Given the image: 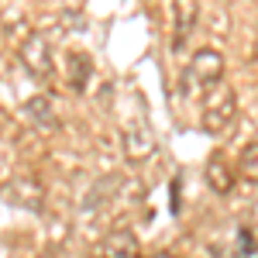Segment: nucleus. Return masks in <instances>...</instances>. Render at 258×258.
Here are the masks:
<instances>
[{"instance_id": "obj_1", "label": "nucleus", "mask_w": 258, "mask_h": 258, "mask_svg": "<svg viewBox=\"0 0 258 258\" xmlns=\"http://www.w3.org/2000/svg\"><path fill=\"white\" fill-rule=\"evenodd\" d=\"M234 114H238V97H234L231 86H214V90H207L203 117H200L203 131H210V135L227 131V127L234 124Z\"/></svg>"}, {"instance_id": "obj_2", "label": "nucleus", "mask_w": 258, "mask_h": 258, "mask_svg": "<svg viewBox=\"0 0 258 258\" xmlns=\"http://www.w3.org/2000/svg\"><path fill=\"white\" fill-rule=\"evenodd\" d=\"M220 76H224V55L217 48H200L197 55L186 66V86L189 90H214L220 86Z\"/></svg>"}, {"instance_id": "obj_3", "label": "nucleus", "mask_w": 258, "mask_h": 258, "mask_svg": "<svg viewBox=\"0 0 258 258\" xmlns=\"http://www.w3.org/2000/svg\"><path fill=\"white\" fill-rule=\"evenodd\" d=\"M18 55H21V66L31 76H38V80L52 76V48H48V38L45 35H31V38L21 45Z\"/></svg>"}, {"instance_id": "obj_4", "label": "nucleus", "mask_w": 258, "mask_h": 258, "mask_svg": "<svg viewBox=\"0 0 258 258\" xmlns=\"http://www.w3.org/2000/svg\"><path fill=\"white\" fill-rule=\"evenodd\" d=\"M120 148H124V155L131 162H145L152 152H155V135H152V127L148 124H127L124 127V135H120Z\"/></svg>"}, {"instance_id": "obj_5", "label": "nucleus", "mask_w": 258, "mask_h": 258, "mask_svg": "<svg viewBox=\"0 0 258 258\" xmlns=\"http://www.w3.org/2000/svg\"><path fill=\"white\" fill-rule=\"evenodd\" d=\"M4 193H7L11 203H18L24 210H41V207H45V189H41L35 179H14Z\"/></svg>"}, {"instance_id": "obj_6", "label": "nucleus", "mask_w": 258, "mask_h": 258, "mask_svg": "<svg viewBox=\"0 0 258 258\" xmlns=\"http://www.w3.org/2000/svg\"><path fill=\"white\" fill-rule=\"evenodd\" d=\"M100 258H138V241L131 231H110L107 238L97 244Z\"/></svg>"}, {"instance_id": "obj_7", "label": "nucleus", "mask_w": 258, "mask_h": 258, "mask_svg": "<svg viewBox=\"0 0 258 258\" xmlns=\"http://www.w3.org/2000/svg\"><path fill=\"white\" fill-rule=\"evenodd\" d=\"M200 18V11H197V4H176V11H172V45L176 48H182L186 45V38L193 35V24H197Z\"/></svg>"}, {"instance_id": "obj_8", "label": "nucleus", "mask_w": 258, "mask_h": 258, "mask_svg": "<svg viewBox=\"0 0 258 258\" xmlns=\"http://www.w3.org/2000/svg\"><path fill=\"white\" fill-rule=\"evenodd\" d=\"M203 176H207V186H210L214 193H231V189H234V172H231V165H227L224 155H214V159L207 162Z\"/></svg>"}, {"instance_id": "obj_9", "label": "nucleus", "mask_w": 258, "mask_h": 258, "mask_svg": "<svg viewBox=\"0 0 258 258\" xmlns=\"http://www.w3.org/2000/svg\"><path fill=\"white\" fill-rule=\"evenodd\" d=\"M24 117L31 120V124H41V127H52L55 124V114H52V100L38 93V97H31L24 103Z\"/></svg>"}, {"instance_id": "obj_10", "label": "nucleus", "mask_w": 258, "mask_h": 258, "mask_svg": "<svg viewBox=\"0 0 258 258\" xmlns=\"http://www.w3.org/2000/svg\"><path fill=\"white\" fill-rule=\"evenodd\" d=\"M90 76H93V59L83 55V52H73V55H69V83H73V90H76V93L86 90Z\"/></svg>"}, {"instance_id": "obj_11", "label": "nucleus", "mask_w": 258, "mask_h": 258, "mask_svg": "<svg viewBox=\"0 0 258 258\" xmlns=\"http://www.w3.org/2000/svg\"><path fill=\"white\" fill-rule=\"evenodd\" d=\"M238 169H241V176H244V179L258 182V141H255V145H248V148L241 152Z\"/></svg>"}, {"instance_id": "obj_12", "label": "nucleus", "mask_w": 258, "mask_h": 258, "mask_svg": "<svg viewBox=\"0 0 258 258\" xmlns=\"http://www.w3.org/2000/svg\"><path fill=\"white\" fill-rule=\"evenodd\" d=\"M238 258H248L255 255V238H251V231H238V251H234Z\"/></svg>"}, {"instance_id": "obj_13", "label": "nucleus", "mask_w": 258, "mask_h": 258, "mask_svg": "<svg viewBox=\"0 0 258 258\" xmlns=\"http://www.w3.org/2000/svg\"><path fill=\"white\" fill-rule=\"evenodd\" d=\"M148 258H176L172 251H155V255H148Z\"/></svg>"}, {"instance_id": "obj_14", "label": "nucleus", "mask_w": 258, "mask_h": 258, "mask_svg": "<svg viewBox=\"0 0 258 258\" xmlns=\"http://www.w3.org/2000/svg\"><path fill=\"white\" fill-rule=\"evenodd\" d=\"M86 258H100V255H97V248H93V251H90V255H86Z\"/></svg>"}]
</instances>
